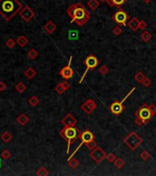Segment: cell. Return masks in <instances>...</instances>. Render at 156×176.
<instances>
[{
    "mask_svg": "<svg viewBox=\"0 0 156 176\" xmlns=\"http://www.w3.org/2000/svg\"><path fill=\"white\" fill-rule=\"evenodd\" d=\"M70 87H71L70 83L67 81H65V82L58 83L56 86V87H55V91L58 94L61 95V94H63L65 91H67Z\"/></svg>",
    "mask_w": 156,
    "mask_h": 176,
    "instance_id": "cell-15",
    "label": "cell"
},
{
    "mask_svg": "<svg viewBox=\"0 0 156 176\" xmlns=\"http://www.w3.org/2000/svg\"></svg>",
    "mask_w": 156,
    "mask_h": 176,
    "instance_id": "cell-47",
    "label": "cell"
},
{
    "mask_svg": "<svg viewBox=\"0 0 156 176\" xmlns=\"http://www.w3.org/2000/svg\"><path fill=\"white\" fill-rule=\"evenodd\" d=\"M43 29H44V30H45V31H46L48 34H52V33L56 30L57 26L55 25L54 23H53V21L49 20V21H48V22L45 24V25H44Z\"/></svg>",
    "mask_w": 156,
    "mask_h": 176,
    "instance_id": "cell-16",
    "label": "cell"
},
{
    "mask_svg": "<svg viewBox=\"0 0 156 176\" xmlns=\"http://www.w3.org/2000/svg\"><path fill=\"white\" fill-rule=\"evenodd\" d=\"M67 14L71 17V22L76 23L79 27H83L90 19L88 9L80 2L71 5L67 8Z\"/></svg>",
    "mask_w": 156,
    "mask_h": 176,
    "instance_id": "cell-1",
    "label": "cell"
},
{
    "mask_svg": "<svg viewBox=\"0 0 156 176\" xmlns=\"http://www.w3.org/2000/svg\"><path fill=\"white\" fill-rule=\"evenodd\" d=\"M20 16L23 20L29 22L35 17V12L29 6H26L20 11Z\"/></svg>",
    "mask_w": 156,
    "mask_h": 176,
    "instance_id": "cell-12",
    "label": "cell"
},
{
    "mask_svg": "<svg viewBox=\"0 0 156 176\" xmlns=\"http://www.w3.org/2000/svg\"><path fill=\"white\" fill-rule=\"evenodd\" d=\"M89 155L97 163H100L102 161L105 160L107 157L106 151L104 150H102V148H100L98 146L97 148H95L94 150H92Z\"/></svg>",
    "mask_w": 156,
    "mask_h": 176,
    "instance_id": "cell-10",
    "label": "cell"
},
{
    "mask_svg": "<svg viewBox=\"0 0 156 176\" xmlns=\"http://www.w3.org/2000/svg\"><path fill=\"white\" fill-rule=\"evenodd\" d=\"M16 43H17V41L15 40H13L12 38L8 39L7 41H6V45H7L9 49H13V48L15 47V45H16Z\"/></svg>",
    "mask_w": 156,
    "mask_h": 176,
    "instance_id": "cell-33",
    "label": "cell"
},
{
    "mask_svg": "<svg viewBox=\"0 0 156 176\" xmlns=\"http://www.w3.org/2000/svg\"><path fill=\"white\" fill-rule=\"evenodd\" d=\"M127 0H107V3L109 4L110 7H117L120 8L123 4L126 3Z\"/></svg>",
    "mask_w": 156,
    "mask_h": 176,
    "instance_id": "cell-20",
    "label": "cell"
},
{
    "mask_svg": "<svg viewBox=\"0 0 156 176\" xmlns=\"http://www.w3.org/2000/svg\"><path fill=\"white\" fill-rule=\"evenodd\" d=\"M140 157L141 158L143 161H148L149 158H150V153L148 152L147 150H142V152L141 153Z\"/></svg>",
    "mask_w": 156,
    "mask_h": 176,
    "instance_id": "cell-38",
    "label": "cell"
},
{
    "mask_svg": "<svg viewBox=\"0 0 156 176\" xmlns=\"http://www.w3.org/2000/svg\"><path fill=\"white\" fill-rule=\"evenodd\" d=\"M123 142L124 144L127 145L130 150H136L142 143V138L136 132L131 131L124 138Z\"/></svg>",
    "mask_w": 156,
    "mask_h": 176,
    "instance_id": "cell-5",
    "label": "cell"
},
{
    "mask_svg": "<svg viewBox=\"0 0 156 176\" xmlns=\"http://www.w3.org/2000/svg\"><path fill=\"white\" fill-rule=\"evenodd\" d=\"M6 89H7V84L3 82H0V91L2 92V91H5Z\"/></svg>",
    "mask_w": 156,
    "mask_h": 176,
    "instance_id": "cell-43",
    "label": "cell"
},
{
    "mask_svg": "<svg viewBox=\"0 0 156 176\" xmlns=\"http://www.w3.org/2000/svg\"><path fill=\"white\" fill-rule=\"evenodd\" d=\"M141 38L144 42H149L153 38V34L150 31H148V30H144V31L141 33Z\"/></svg>",
    "mask_w": 156,
    "mask_h": 176,
    "instance_id": "cell-23",
    "label": "cell"
},
{
    "mask_svg": "<svg viewBox=\"0 0 156 176\" xmlns=\"http://www.w3.org/2000/svg\"><path fill=\"white\" fill-rule=\"evenodd\" d=\"M85 145L86 146V148H87L88 150H94L95 148L98 147V143H97V141H95V139H93V141L86 143Z\"/></svg>",
    "mask_w": 156,
    "mask_h": 176,
    "instance_id": "cell-32",
    "label": "cell"
},
{
    "mask_svg": "<svg viewBox=\"0 0 156 176\" xmlns=\"http://www.w3.org/2000/svg\"><path fill=\"white\" fill-rule=\"evenodd\" d=\"M141 83L143 84V86H144V87H150V86H151V84H152V80L150 78L146 77Z\"/></svg>",
    "mask_w": 156,
    "mask_h": 176,
    "instance_id": "cell-40",
    "label": "cell"
},
{
    "mask_svg": "<svg viewBox=\"0 0 156 176\" xmlns=\"http://www.w3.org/2000/svg\"><path fill=\"white\" fill-rule=\"evenodd\" d=\"M17 45H20V47H25L28 43H29V40H28V38L26 37V36H24V35H20L19 38L17 39Z\"/></svg>",
    "mask_w": 156,
    "mask_h": 176,
    "instance_id": "cell-21",
    "label": "cell"
},
{
    "mask_svg": "<svg viewBox=\"0 0 156 176\" xmlns=\"http://www.w3.org/2000/svg\"><path fill=\"white\" fill-rule=\"evenodd\" d=\"M78 33L75 30H70L69 31V40H77Z\"/></svg>",
    "mask_w": 156,
    "mask_h": 176,
    "instance_id": "cell-36",
    "label": "cell"
},
{
    "mask_svg": "<svg viewBox=\"0 0 156 176\" xmlns=\"http://www.w3.org/2000/svg\"><path fill=\"white\" fill-rule=\"evenodd\" d=\"M15 89L17 90V92H19V93L22 94V93H24V92L26 91L27 87H26L25 84L20 82V83H17V86H16Z\"/></svg>",
    "mask_w": 156,
    "mask_h": 176,
    "instance_id": "cell-29",
    "label": "cell"
},
{
    "mask_svg": "<svg viewBox=\"0 0 156 176\" xmlns=\"http://www.w3.org/2000/svg\"><path fill=\"white\" fill-rule=\"evenodd\" d=\"M61 122L63 126H75L77 124V119L72 114H67Z\"/></svg>",
    "mask_w": 156,
    "mask_h": 176,
    "instance_id": "cell-14",
    "label": "cell"
},
{
    "mask_svg": "<svg viewBox=\"0 0 156 176\" xmlns=\"http://www.w3.org/2000/svg\"><path fill=\"white\" fill-rule=\"evenodd\" d=\"M79 138H80V141H81V143H80L79 145H78V147L76 148V150L74 151V152L72 153V155L69 157V159H68V160L72 159V158L74 157V155L77 152V150L81 148L82 145L86 144V143H87V142H89V141H93V139H95V135H94V133H93L92 131H90V130L86 129V130H84V131H82V132L80 133Z\"/></svg>",
    "mask_w": 156,
    "mask_h": 176,
    "instance_id": "cell-9",
    "label": "cell"
},
{
    "mask_svg": "<svg viewBox=\"0 0 156 176\" xmlns=\"http://www.w3.org/2000/svg\"><path fill=\"white\" fill-rule=\"evenodd\" d=\"M36 74H37V72H36L35 69L32 67H29L25 72H24V75H25L28 79H29V80L33 79L36 76Z\"/></svg>",
    "mask_w": 156,
    "mask_h": 176,
    "instance_id": "cell-19",
    "label": "cell"
},
{
    "mask_svg": "<svg viewBox=\"0 0 156 176\" xmlns=\"http://www.w3.org/2000/svg\"><path fill=\"white\" fill-rule=\"evenodd\" d=\"M39 103H40V99L37 95H32L31 97L29 99V104L33 107L37 106L39 105Z\"/></svg>",
    "mask_w": 156,
    "mask_h": 176,
    "instance_id": "cell-25",
    "label": "cell"
},
{
    "mask_svg": "<svg viewBox=\"0 0 156 176\" xmlns=\"http://www.w3.org/2000/svg\"><path fill=\"white\" fill-rule=\"evenodd\" d=\"M98 71H99V72H100L101 74L106 75V74H109V67H107V65H103V66H101V67H99Z\"/></svg>",
    "mask_w": 156,
    "mask_h": 176,
    "instance_id": "cell-34",
    "label": "cell"
},
{
    "mask_svg": "<svg viewBox=\"0 0 156 176\" xmlns=\"http://www.w3.org/2000/svg\"><path fill=\"white\" fill-rule=\"evenodd\" d=\"M59 133H60V135H61L65 139V141L67 142V151H66V153L68 155L69 152H70V149H71L72 143L75 142L76 139L79 138L81 131L78 129L75 126H64L63 129L60 130Z\"/></svg>",
    "mask_w": 156,
    "mask_h": 176,
    "instance_id": "cell-3",
    "label": "cell"
},
{
    "mask_svg": "<svg viewBox=\"0 0 156 176\" xmlns=\"http://www.w3.org/2000/svg\"><path fill=\"white\" fill-rule=\"evenodd\" d=\"M145 78H146V76H145V74H143L142 72H138L137 74L134 75V79L136 80V82L140 83H141Z\"/></svg>",
    "mask_w": 156,
    "mask_h": 176,
    "instance_id": "cell-26",
    "label": "cell"
},
{
    "mask_svg": "<svg viewBox=\"0 0 156 176\" xmlns=\"http://www.w3.org/2000/svg\"><path fill=\"white\" fill-rule=\"evenodd\" d=\"M99 2H101V3H104V2H107V0H99Z\"/></svg>",
    "mask_w": 156,
    "mask_h": 176,
    "instance_id": "cell-45",
    "label": "cell"
},
{
    "mask_svg": "<svg viewBox=\"0 0 156 176\" xmlns=\"http://www.w3.org/2000/svg\"><path fill=\"white\" fill-rule=\"evenodd\" d=\"M71 63H72V56L70 57L69 63L66 66H64V67L60 71V75H61L63 79H65V80H69V79L73 78V76L75 74L74 70L71 67Z\"/></svg>",
    "mask_w": 156,
    "mask_h": 176,
    "instance_id": "cell-13",
    "label": "cell"
},
{
    "mask_svg": "<svg viewBox=\"0 0 156 176\" xmlns=\"http://www.w3.org/2000/svg\"><path fill=\"white\" fill-rule=\"evenodd\" d=\"M135 89H136L135 86L133 88H131V90L127 94V95H126L121 101H115V102H113L112 104L109 106V111L113 115H115V116H119V115H120L123 112V110H124V106H123L124 102L129 98V96H130V95L134 92Z\"/></svg>",
    "mask_w": 156,
    "mask_h": 176,
    "instance_id": "cell-6",
    "label": "cell"
},
{
    "mask_svg": "<svg viewBox=\"0 0 156 176\" xmlns=\"http://www.w3.org/2000/svg\"><path fill=\"white\" fill-rule=\"evenodd\" d=\"M68 165L72 168V169H76L78 166H79V161H78L76 159L73 157L72 159L68 160Z\"/></svg>",
    "mask_w": 156,
    "mask_h": 176,
    "instance_id": "cell-28",
    "label": "cell"
},
{
    "mask_svg": "<svg viewBox=\"0 0 156 176\" xmlns=\"http://www.w3.org/2000/svg\"><path fill=\"white\" fill-rule=\"evenodd\" d=\"M36 174L38 176H47V175H49V172H48V170L45 167H40V168H39Z\"/></svg>",
    "mask_w": 156,
    "mask_h": 176,
    "instance_id": "cell-30",
    "label": "cell"
},
{
    "mask_svg": "<svg viewBox=\"0 0 156 176\" xmlns=\"http://www.w3.org/2000/svg\"><path fill=\"white\" fill-rule=\"evenodd\" d=\"M136 118L134 120V122L137 126L141 127L145 124H148L150 122L153 116L151 112V109H150L149 106L147 104H143L135 113Z\"/></svg>",
    "mask_w": 156,
    "mask_h": 176,
    "instance_id": "cell-4",
    "label": "cell"
},
{
    "mask_svg": "<svg viewBox=\"0 0 156 176\" xmlns=\"http://www.w3.org/2000/svg\"><path fill=\"white\" fill-rule=\"evenodd\" d=\"M106 159L109 162H114V161H115V160L117 159V157L114 153H109V154H107Z\"/></svg>",
    "mask_w": 156,
    "mask_h": 176,
    "instance_id": "cell-37",
    "label": "cell"
},
{
    "mask_svg": "<svg viewBox=\"0 0 156 176\" xmlns=\"http://www.w3.org/2000/svg\"><path fill=\"white\" fill-rule=\"evenodd\" d=\"M122 32H123V30L121 29V28L119 26H117V27H115L113 29V33H114V35H116V36L121 35Z\"/></svg>",
    "mask_w": 156,
    "mask_h": 176,
    "instance_id": "cell-39",
    "label": "cell"
},
{
    "mask_svg": "<svg viewBox=\"0 0 156 176\" xmlns=\"http://www.w3.org/2000/svg\"><path fill=\"white\" fill-rule=\"evenodd\" d=\"M84 64L86 65V70L85 71V72H84L83 76H82L81 79H80V81H79L80 83L83 82L84 78H85V76L86 75V74H87L88 71L94 70V69H95V68L98 67V64H99V61H98V59L97 57L94 55V54H90V55H88L85 60H84Z\"/></svg>",
    "mask_w": 156,
    "mask_h": 176,
    "instance_id": "cell-7",
    "label": "cell"
},
{
    "mask_svg": "<svg viewBox=\"0 0 156 176\" xmlns=\"http://www.w3.org/2000/svg\"><path fill=\"white\" fill-rule=\"evenodd\" d=\"M29 118L27 116L26 114H21L20 116H19L17 118V122L22 127L27 125L29 123Z\"/></svg>",
    "mask_w": 156,
    "mask_h": 176,
    "instance_id": "cell-18",
    "label": "cell"
},
{
    "mask_svg": "<svg viewBox=\"0 0 156 176\" xmlns=\"http://www.w3.org/2000/svg\"><path fill=\"white\" fill-rule=\"evenodd\" d=\"M1 157L3 158V159H5V160H8L9 158L11 157V153H10V151H9L8 150H5L4 151H2V153H1Z\"/></svg>",
    "mask_w": 156,
    "mask_h": 176,
    "instance_id": "cell-35",
    "label": "cell"
},
{
    "mask_svg": "<svg viewBox=\"0 0 156 176\" xmlns=\"http://www.w3.org/2000/svg\"><path fill=\"white\" fill-rule=\"evenodd\" d=\"M97 103H95L93 99L88 98L85 102L83 103L81 106V109L85 112L86 115H91L95 108H97Z\"/></svg>",
    "mask_w": 156,
    "mask_h": 176,
    "instance_id": "cell-11",
    "label": "cell"
},
{
    "mask_svg": "<svg viewBox=\"0 0 156 176\" xmlns=\"http://www.w3.org/2000/svg\"><path fill=\"white\" fill-rule=\"evenodd\" d=\"M112 19L118 24V26L124 27L128 24L130 16L128 13H126V11H124L122 8H119L116 13L112 16Z\"/></svg>",
    "mask_w": 156,
    "mask_h": 176,
    "instance_id": "cell-8",
    "label": "cell"
},
{
    "mask_svg": "<svg viewBox=\"0 0 156 176\" xmlns=\"http://www.w3.org/2000/svg\"><path fill=\"white\" fill-rule=\"evenodd\" d=\"M0 92H1V91H0Z\"/></svg>",
    "mask_w": 156,
    "mask_h": 176,
    "instance_id": "cell-46",
    "label": "cell"
},
{
    "mask_svg": "<svg viewBox=\"0 0 156 176\" xmlns=\"http://www.w3.org/2000/svg\"><path fill=\"white\" fill-rule=\"evenodd\" d=\"M23 8L19 0H0V15L5 20L9 21Z\"/></svg>",
    "mask_w": 156,
    "mask_h": 176,
    "instance_id": "cell-2",
    "label": "cell"
},
{
    "mask_svg": "<svg viewBox=\"0 0 156 176\" xmlns=\"http://www.w3.org/2000/svg\"><path fill=\"white\" fill-rule=\"evenodd\" d=\"M113 163H114V165L116 166V168H118V169H122L125 165V161L121 159V158H117Z\"/></svg>",
    "mask_w": 156,
    "mask_h": 176,
    "instance_id": "cell-27",
    "label": "cell"
},
{
    "mask_svg": "<svg viewBox=\"0 0 156 176\" xmlns=\"http://www.w3.org/2000/svg\"><path fill=\"white\" fill-rule=\"evenodd\" d=\"M149 107H150V109H151V112L153 114V116L154 117L155 115H156V106L153 105V104H151V105L149 106Z\"/></svg>",
    "mask_w": 156,
    "mask_h": 176,
    "instance_id": "cell-42",
    "label": "cell"
},
{
    "mask_svg": "<svg viewBox=\"0 0 156 176\" xmlns=\"http://www.w3.org/2000/svg\"><path fill=\"white\" fill-rule=\"evenodd\" d=\"M38 55H39V52L36 51L35 49H31V50H29L28 51V57L29 59H31V60H34L35 58H37Z\"/></svg>",
    "mask_w": 156,
    "mask_h": 176,
    "instance_id": "cell-31",
    "label": "cell"
},
{
    "mask_svg": "<svg viewBox=\"0 0 156 176\" xmlns=\"http://www.w3.org/2000/svg\"><path fill=\"white\" fill-rule=\"evenodd\" d=\"M146 28H147V23L144 20H141L140 24H139V29L141 30H145Z\"/></svg>",
    "mask_w": 156,
    "mask_h": 176,
    "instance_id": "cell-41",
    "label": "cell"
},
{
    "mask_svg": "<svg viewBox=\"0 0 156 176\" xmlns=\"http://www.w3.org/2000/svg\"><path fill=\"white\" fill-rule=\"evenodd\" d=\"M139 24H140V20L138 19L137 17H133V19H131L128 22V26L132 31L136 32L137 30L139 29Z\"/></svg>",
    "mask_w": 156,
    "mask_h": 176,
    "instance_id": "cell-17",
    "label": "cell"
},
{
    "mask_svg": "<svg viewBox=\"0 0 156 176\" xmlns=\"http://www.w3.org/2000/svg\"><path fill=\"white\" fill-rule=\"evenodd\" d=\"M142 1H143V2H144L145 4H149L150 2H151V1H152V0H142Z\"/></svg>",
    "mask_w": 156,
    "mask_h": 176,
    "instance_id": "cell-44",
    "label": "cell"
},
{
    "mask_svg": "<svg viewBox=\"0 0 156 176\" xmlns=\"http://www.w3.org/2000/svg\"><path fill=\"white\" fill-rule=\"evenodd\" d=\"M99 5H100L99 0H89V1L87 2L88 8L92 11H95V9H97L99 7Z\"/></svg>",
    "mask_w": 156,
    "mask_h": 176,
    "instance_id": "cell-22",
    "label": "cell"
},
{
    "mask_svg": "<svg viewBox=\"0 0 156 176\" xmlns=\"http://www.w3.org/2000/svg\"><path fill=\"white\" fill-rule=\"evenodd\" d=\"M0 138H1V139L5 143H8L12 139V135L10 134L8 131H5V132H3L2 134H1Z\"/></svg>",
    "mask_w": 156,
    "mask_h": 176,
    "instance_id": "cell-24",
    "label": "cell"
}]
</instances>
